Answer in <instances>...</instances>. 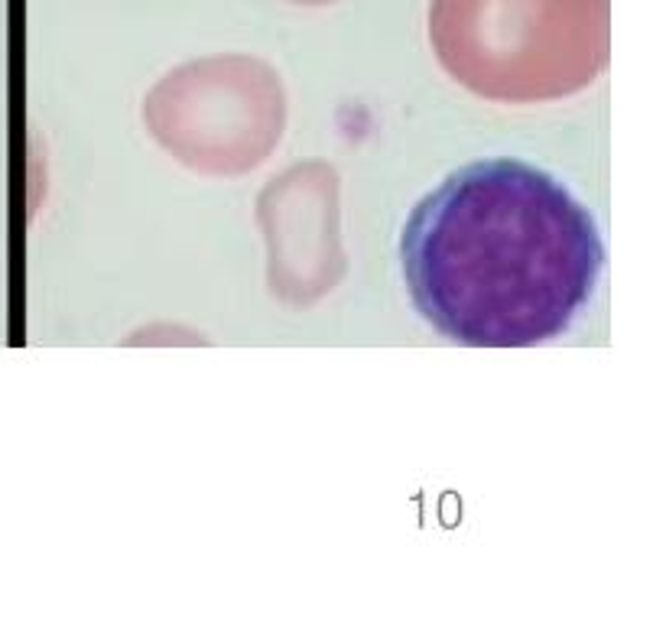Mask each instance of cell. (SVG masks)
<instances>
[{"mask_svg":"<svg viewBox=\"0 0 666 624\" xmlns=\"http://www.w3.org/2000/svg\"><path fill=\"white\" fill-rule=\"evenodd\" d=\"M400 260L413 306L449 342L530 348L589 303L605 247L563 182L501 156L455 169L416 202Z\"/></svg>","mask_w":666,"mask_h":624,"instance_id":"1","label":"cell"},{"mask_svg":"<svg viewBox=\"0 0 666 624\" xmlns=\"http://www.w3.org/2000/svg\"><path fill=\"white\" fill-rule=\"evenodd\" d=\"M429 43L472 95L543 104L585 91L611 52L608 0H433Z\"/></svg>","mask_w":666,"mask_h":624,"instance_id":"2","label":"cell"},{"mask_svg":"<svg viewBox=\"0 0 666 624\" xmlns=\"http://www.w3.org/2000/svg\"><path fill=\"white\" fill-rule=\"evenodd\" d=\"M150 137L192 173L244 176L286 130V91L264 59L225 52L176 65L143 98Z\"/></svg>","mask_w":666,"mask_h":624,"instance_id":"3","label":"cell"},{"mask_svg":"<svg viewBox=\"0 0 666 624\" xmlns=\"http://www.w3.org/2000/svg\"><path fill=\"white\" fill-rule=\"evenodd\" d=\"M267 244V286L286 306H312L345 277L342 186L322 160L296 163L257 195Z\"/></svg>","mask_w":666,"mask_h":624,"instance_id":"4","label":"cell"},{"mask_svg":"<svg viewBox=\"0 0 666 624\" xmlns=\"http://www.w3.org/2000/svg\"><path fill=\"white\" fill-rule=\"evenodd\" d=\"M293 4H306V7H325V4H335V0H293Z\"/></svg>","mask_w":666,"mask_h":624,"instance_id":"5","label":"cell"}]
</instances>
